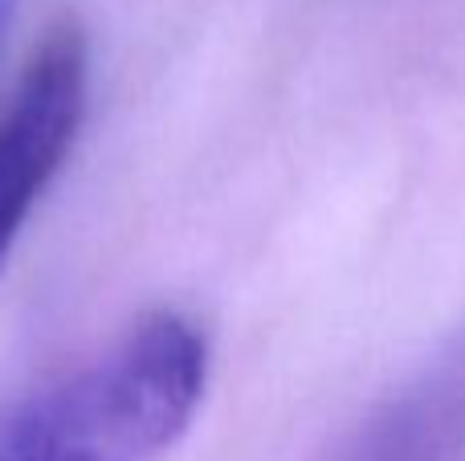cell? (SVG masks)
<instances>
[{"label":"cell","instance_id":"6da1fadb","mask_svg":"<svg viewBox=\"0 0 465 461\" xmlns=\"http://www.w3.org/2000/svg\"><path fill=\"white\" fill-rule=\"evenodd\" d=\"M204 388V327L152 310L94 359L0 413V461H160L188 433Z\"/></svg>","mask_w":465,"mask_h":461},{"label":"cell","instance_id":"7a4b0ae2","mask_svg":"<svg viewBox=\"0 0 465 461\" xmlns=\"http://www.w3.org/2000/svg\"><path fill=\"white\" fill-rule=\"evenodd\" d=\"M90 94V45L74 21L45 33L0 114V270L21 225L57 180Z\"/></svg>","mask_w":465,"mask_h":461},{"label":"cell","instance_id":"3957f363","mask_svg":"<svg viewBox=\"0 0 465 461\" xmlns=\"http://www.w3.org/2000/svg\"><path fill=\"white\" fill-rule=\"evenodd\" d=\"M335 461H465V331L401 384Z\"/></svg>","mask_w":465,"mask_h":461},{"label":"cell","instance_id":"277c9868","mask_svg":"<svg viewBox=\"0 0 465 461\" xmlns=\"http://www.w3.org/2000/svg\"><path fill=\"white\" fill-rule=\"evenodd\" d=\"M16 5H21V0H0V54H5V41H8V29H13Z\"/></svg>","mask_w":465,"mask_h":461}]
</instances>
